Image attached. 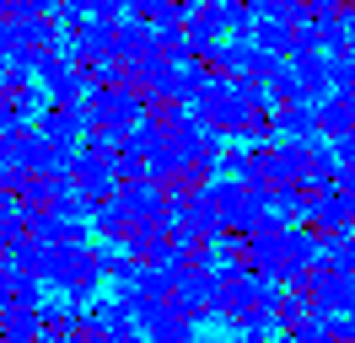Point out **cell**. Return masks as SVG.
I'll return each mask as SVG.
<instances>
[{"label":"cell","mask_w":355,"mask_h":343,"mask_svg":"<svg viewBox=\"0 0 355 343\" xmlns=\"http://www.w3.org/2000/svg\"><path fill=\"white\" fill-rule=\"evenodd\" d=\"M87 113L97 129H135V124L151 118V102H146V91H135L124 81V86H97L87 97Z\"/></svg>","instance_id":"6da1fadb"},{"label":"cell","mask_w":355,"mask_h":343,"mask_svg":"<svg viewBox=\"0 0 355 343\" xmlns=\"http://www.w3.org/2000/svg\"><path fill=\"white\" fill-rule=\"evenodd\" d=\"M302 225H312L318 236H345V231H355V193H339V188H329V193H318L307 204V220Z\"/></svg>","instance_id":"7a4b0ae2"},{"label":"cell","mask_w":355,"mask_h":343,"mask_svg":"<svg viewBox=\"0 0 355 343\" xmlns=\"http://www.w3.org/2000/svg\"><path fill=\"white\" fill-rule=\"evenodd\" d=\"M44 86H49V97H54V107H87V97L97 91L92 70H87V64H76L70 54L44 75Z\"/></svg>","instance_id":"3957f363"},{"label":"cell","mask_w":355,"mask_h":343,"mask_svg":"<svg viewBox=\"0 0 355 343\" xmlns=\"http://www.w3.org/2000/svg\"><path fill=\"white\" fill-rule=\"evenodd\" d=\"M49 134V145H60L65 156H81V145H87V134L97 124H92V113L87 107H49V118L38 124Z\"/></svg>","instance_id":"277c9868"},{"label":"cell","mask_w":355,"mask_h":343,"mask_svg":"<svg viewBox=\"0 0 355 343\" xmlns=\"http://www.w3.org/2000/svg\"><path fill=\"white\" fill-rule=\"evenodd\" d=\"M307 295H312V306H318V311L345 317V311H355V279H350V274H334V268H318Z\"/></svg>","instance_id":"5b68a950"},{"label":"cell","mask_w":355,"mask_h":343,"mask_svg":"<svg viewBox=\"0 0 355 343\" xmlns=\"http://www.w3.org/2000/svg\"><path fill=\"white\" fill-rule=\"evenodd\" d=\"M49 284L38 274H6L0 279V311L6 317H17V311H44L49 295H44Z\"/></svg>","instance_id":"8992f818"},{"label":"cell","mask_w":355,"mask_h":343,"mask_svg":"<svg viewBox=\"0 0 355 343\" xmlns=\"http://www.w3.org/2000/svg\"><path fill=\"white\" fill-rule=\"evenodd\" d=\"M119 198H124V210H130L135 220H146V225H162V220L173 214V204H167V183H130Z\"/></svg>","instance_id":"52a82bcc"},{"label":"cell","mask_w":355,"mask_h":343,"mask_svg":"<svg viewBox=\"0 0 355 343\" xmlns=\"http://www.w3.org/2000/svg\"><path fill=\"white\" fill-rule=\"evenodd\" d=\"M318 124H323V140L355 134V97H339V91H329V97L318 102Z\"/></svg>","instance_id":"ba28073f"},{"label":"cell","mask_w":355,"mask_h":343,"mask_svg":"<svg viewBox=\"0 0 355 343\" xmlns=\"http://www.w3.org/2000/svg\"><path fill=\"white\" fill-rule=\"evenodd\" d=\"M253 43H259L264 54H275V59H291V54H296V27L280 21V17H264L259 33H253Z\"/></svg>","instance_id":"9c48e42d"},{"label":"cell","mask_w":355,"mask_h":343,"mask_svg":"<svg viewBox=\"0 0 355 343\" xmlns=\"http://www.w3.org/2000/svg\"><path fill=\"white\" fill-rule=\"evenodd\" d=\"M269 91H275V102H280V107H318V97L302 86V75L291 70V59H286V70L269 81Z\"/></svg>","instance_id":"30bf717a"},{"label":"cell","mask_w":355,"mask_h":343,"mask_svg":"<svg viewBox=\"0 0 355 343\" xmlns=\"http://www.w3.org/2000/svg\"><path fill=\"white\" fill-rule=\"evenodd\" d=\"M44 338H49L44 311H17V317H6V343H44Z\"/></svg>","instance_id":"8fae6325"},{"label":"cell","mask_w":355,"mask_h":343,"mask_svg":"<svg viewBox=\"0 0 355 343\" xmlns=\"http://www.w3.org/2000/svg\"><path fill=\"white\" fill-rule=\"evenodd\" d=\"M0 231H6V241H27L33 236V210H27L22 198H6L0 204Z\"/></svg>","instance_id":"7c38bea8"},{"label":"cell","mask_w":355,"mask_h":343,"mask_svg":"<svg viewBox=\"0 0 355 343\" xmlns=\"http://www.w3.org/2000/svg\"><path fill=\"white\" fill-rule=\"evenodd\" d=\"M38 257L44 247L27 236V241H6V274H38Z\"/></svg>","instance_id":"4fadbf2b"},{"label":"cell","mask_w":355,"mask_h":343,"mask_svg":"<svg viewBox=\"0 0 355 343\" xmlns=\"http://www.w3.org/2000/svg\"><path fill=\"white\" fill-rule=\"evenodd\" d=\"M329 81L339 97H355V54H329Z\"/></svg>","instance_id":"5bb4252c"},{"label":"cell","mask_w":355,"mask_h":343,"mask_svg":"<svg viewBox=\"0 0 355 343\" xmlns=\"http://www.w3.org/2000/svg\"><path fill=\"white\" fill-rule=\"evenodd\" d=\"M151 343H200V322H183V317L162 322V327L151 333Z\"/></svg>","instance_id":"9a60e30c"}]
</instances>
